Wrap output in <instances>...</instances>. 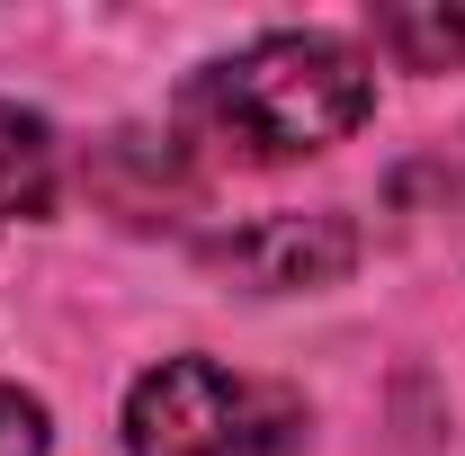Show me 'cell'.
<instances>
[{
	"label": "cell",
	"mask_w": 465,
	"mask_h": 456,
	"mask_svg": "<svg viewBox=\"0 0 465 456\" xmlns=\"http://www.w3.org/2000/svg\"><path fill=\"white\" fill-rule=\"evenodd\" d=\"M376 45L403 72H457L465 63V9H376Z\"/></svg>",
	"instance_id": "cell-5"
},
{
	"label": "cell",
	"mask_w": 465,
	"mask_h": 456,
	"mask_svg": "<svg viewBox=\"0 0 465 456\" xmlns=\"http://www.w3.org/2000/svg\"><path fill=\"white\" fill-rule=\"evenodd\" d=\"M125 456H304V402L215 358H162L125 394Z\"/></svg>",
	"instance_id": "cell-2"
},
{
	"label": "cell",
	"mask_w": 465,
	"mask_h": 456,
	"mask_svg": "<svg viewBox=\"0 0 465 456\" xmlns=\"http://www.w3.org/2000/svg\"><path fill=\"white\" fill-rule=\"evenodd\" d=\"M376 108V72L341 36H260L232 63H206L188 81V125H206L242 162H295L358 134Z\"/></svg>",
	"instance_id": "cell-1"
},
{
	"label": "cell",
	"mask_w": 465,
	"mask_h": 456,
	"mask_svg": "<svg viewBox=\"0 0 465 456\" xmlns=\"http://www.w3.org/2000/svg\"><path fill=\"white\" fill-rule=\"evenodd\" d=\"M0 456H45V402L0 385Z\"/></svg>",
	"instance_id": "cell-6"
},
{
	"label": "cell",
	"mask_w": 465,
	"mask_h": 456,
	"mask_svg": "<svg viewBox=\"0 0 465 456\" xmlns=\"http://www.w3.org/2000/svg\"><path fill=\"white\" fill-rule=\"evenodd\" d=\"M54 206V125L36 108H0V224Z\"/></svg>",
	"instance_id": "cell-4"
},
{
	"label": "cell",
	"mask_w": 465,
	"mask_h": 456,
	"mask_svg": "<svg viewBox=\"0 0 465 456\" xmlns=\"http://www.w3.org/2000/svg\"><path fill=\"white\" fill-rule=\"evenodd\" d=\"M206 260H215L224 278L260 286V295H287V286H331V278H349L358 233H349L341 215H260V224L206 242Z\"/></svg>",
	"instance_id": "cell-3"
}]
</instances>
